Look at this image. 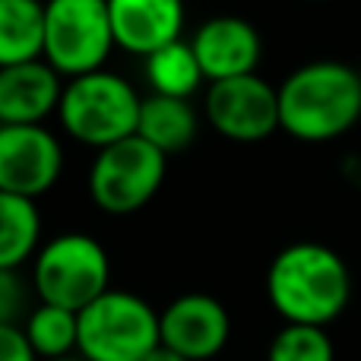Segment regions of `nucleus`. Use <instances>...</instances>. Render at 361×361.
<instances>
[{"mask_svg":"<svg viewBox=\"0 0 361 361\" xmlns=\"http://www.w3.org/2000/svg\"><path fill=\"white\" fill-rule=\"evenodd\" d=\"M267 298L286 324L330 326L352 301L349 263L320 241H295L269 263Z\"/></svg>","mask_w":361,"mask_h":361,"instance_id":"nucleus-1","label":"nucleus"},{"mask_svg":"<svg viewBox=\"0 0 361 361\" xmlns=\"http://www.w3.org/2000/svg\"><path fill=\"white\" fill-rule=\"evenodd\" d=\"M361 121V73L343 61H311L279 86V124L301 143H330Z\"/></svg>","mask_w":361,"mask_h":361,"instance_id":"nucleus-2","label":"nucleus"},{"mask_svg":"<svg viewBox=\"0 0 361 361\" xmlns=\"http://www.w3.org/2000/svg\"><path fill=\"white\" fill-rule=\"evenodd\" d=\"M143 95L121 73L95 70L63 82L57 121L82 146L95 152L137 133Z\"/></svg>","mask_w":361,"mask_h":361,"instance_id":"nucleus-3","label":"nucleus"},{"mask_svg":"<svg viewBox=\"0 0 361 361\" xmlns=\"http://www.w3.org/2000/svg\"><path fill=\"white\" fill-rule=\"evenodd\" d=\"M29 279L38 301L80 314L111 288V260L92 235L63 231L38 247Z\"/></svg>","mask_w":361,"mask_h":361,"instance_id":"nucleus-4","label":"nucleus"},{"mask_svg":"<svg viewBox=\"0 0 361 361\" xmlns=\"http://www.w3.org/2000/svg\"><path fill=\"white\" fill-rule=\"evenodd\" d=\"M162 345L159 311L137 292L108 288L80 311V349L86 361H143Z\"/></svg>","mask_w":361,"mask_h":361,"instance_id":"nucleus-5","label":"nucleus"},{"mask_svg":"<svg viewBox=\"0 0 361 361\" xmlns=\"http://www.w3.org/2000/svg\"><path fill=\"white\" fill-rule=\"evenodd\" d=\"M111 48L108 0H44V61L63 80L105 70Z\"/></svg>","mask_w":361,"mask_h":361,"instance_id":"nucleus-6","label":"nucleus"},{"mask_svg":"<svg viewBox=\"0 0 361 361\" xmlns=\"http://www.w3.org/2000/svg\"><path fill=\"white\" fill-rule=\"evenodd\" d=\"M165 171L169 156L133 133L95 152L89 169V197L108 216H130L159 193Z\"/></svg>","mask_w":361,"mask_h":361,"instance_id":"nucleus-7","label":"nucleus"},{"mask_svg":"<svg viewBox=\"0 0 361 361\" xmlns=\"http://www.w3.org/2000/svg\"><path fill=\"white\" fill-rule=\"evenodd\" d=\"M203 118L216 133L235 143H260L282 130L279 124V86L263 76H231L209 82L203 99Z\"/></svg>","mask_w":361,"mask_h":361,"instance_id":"nucleus-8","label":"nucleus"},{"mask_svg":"<svg viewBox=\"0 0 361 361\" xmlns=\"http://www.w3.org/2000/svg\"><path fill=\"white\" fill-rule=\"evenodd\" d=\"M63 175V146L44 124H0V190L38 200Z\"/></svg>","mask_w":361,"mask_h":361,"instance_id":"nucleus-9","label":"nucleus"},{"mask_svg":"<svg viewBox=\"0 0 361 361\" xmlns=\"http://www.w3.org/2000/svg\"><path fill=\"white\" fill-rule=\"evenodd\" d=\"M162 345L187 361H212L231 339V314L216 295L187 292L159 311Z\"/></svg>","mask_w":361,"mask_h":361,"instance_id":"nucleus-10","label":"nucleus"},{"mask_svg":"<svg viewBox=\"0 0 361 361\" xmlns=\"http://www.w3.org/2000/svg\"><path fill=\"white\" fill-rule=\"evenodd\" d=\"M206 82L257 73L263 54L260 32L244 16H209L190 38Z\"/></svg>","mask_w":361,"mask_h":361,"instance_id":"nucleus-11","label":"nucleus"},{"mask_svg":"<svg viewBox=\"0 0 361 361\" xmlns=\"http://www.w3.org/2000/svg\"><path fill=\"white\" fill-rule=\"evenodd\" d=\"M63 82L44 57L0 67V124H44L61 108Z\"/></svg>","mask_w":361,"mask_h":361,"instance_id":"nucleus-12","label":"nucleus"},{"mask_svg":"<svg viewBox=\"0 0 361 361\" xmlns=\"http://www.w3.org/2000/svg\"><path fill=\"white\" fill-rule=\"evenodd\" d=\"M114 42L121 51L149 57L184 32V0H108Z\"/></svg>","mask_w":361,"mask_h":361,"instance_id":"nucleus-13","label":"nucleus"},{"mask_svg":"<svg viewBox=\"0 0 361 361\" xmlns=\"http://www.w3.org/2000/svg\"><path fill=\"white\" fill-rule=\"evenodd\" d=\"M200 133V111L193 108L190 99H171V95H143L140 108L137 137L162 149L165 156L190 149V143Z\"/></svg>","mask_w":361,"mask_h":361,"instance_id":"nucleus-14","label":"nucleus"},{"mask_svg":"<svg viewBox=\"0 0 361 361\" xmlns=\"http://www.w3.org/2000/svg\"><path fill=\"white\" fill-rule=\"evenodd\" d=\"M38 203L19 193L0 190V269H23L42 247Z\"/></svg>","mask_w":361,"mask_h":361,"instance_id":"nucleus-15","label":"nucleus"},{"mask_svg":"<svg viewBox=\"0 0 361 361\" xmlns=\"http://www.w3.org/2000/svg\"><path fill=\"white\" fill-rule=\"evenodd\" d=\"M44 57V0H0V67Z\"/></svg>","mask_w":361,"mask_h":361,"instance_id":"nucleus-16","label":"nucleus"},{"mask_svg":"<svg viewBox=\"0 0 361 361\" xmlns=\"http://www.w3.org/2000/svg\"><path fill=\"white\" fill-rule=\"evenodd\" d=\"M143 76L152 92L171 95V99H193L200 92V86L206 82L203 67L197 61V51L184 38L143 57Z\"/></svg>","mask_w":361,"mask_h":361,"instance_id":"nucleus-17","label":"nucleus"},{"mask_svg":"<svg viewBox=\"0 0 361 361\" xmlns=\"http://www.w3.org/2000/svg\"><path fill=\"white\" fill-rule=\"evenodd\" d=\"M23 330L42 361L70 358L80 349V314L67 311V307L38 301V305L32 307V314L25 317Z\"/></svg>","mask_w":361,"mask_h":361,"instance_id":"nucleus-18","label":"nucleus"},{"mask_svg":"<svg viewBox=\"0 0 361 361\" xmlns=\"http://www.w3.org/2000/svg\"><path fill=\"white\" fill-rule=\"evenodd\" d=\"M267 361H336V345L326 326L282 324V330L269 339Z\"/></svg>","mask_w":361,"mask_h":361,"instance_id":"nucleus-19","label":"nucleus"},{"mask_svg":"<svg viewBox=\"0 0 361 361\" xmlns=\"http://www.w3.org/2000/svg\"><path fill=\"white\" fill-rule=\"evenodd\" d=\"M35 288L19 269H0V326H23L32 314Z\"/></svg>","mask_w":361,"mask_h":361,"instance_id":"nucleus-20","label":"nucleus"},{"mask_svg":"<svg viewBox=\"0 0 361 361\" xmlns=\"http://www.w3.org/2000/svg\"><path fill=\"white\" fill-rule=\"evenodd\" d=\"M0 361H42L23 326H0Z\"/></svg>","mask_w":361,"mask_h":361,"instance_id":"nucleus-21","label":"nucleus"},{"mask_svg":"<svg viewBox=\"0 0 361 361\" xmlns=\"http://www.w3.org/2000/svg\"><path fill=\"white\" fill-rule=\"evenodd\" d=\"M143 361H187L184 355H178V352H171V349H165V345H159L152 355H146Z\"/></svg>","mask_w":361,"mask_h":361,"instance_id":"nucleus-22","label":"nucleus"},{"mask_svg":"<svg viewBox=\"0 0 361 361\" xmlns=\"http://www.w3.org/2000/svg\"><path fill=\"white\" fill-rule=\"evenodd\" d=\"M57 361H86L82 355H70V358H57Z\"/></svg>","mask_w":361,"mask_h":361,"instance_id":"nucleus-23","label":"nucleus"},{"mask_svg":"<svg viewBox=\"0 0 361 361\" xmlns=\"http://www.w3.org/2000/svg\"><path fill=\"white\" fill-rule=\"evenodd\" d=\"M311 4H326V0H311Z\"/></svg>","mask_w":361,"mask_h":361,"instance_id":"nucleus-24","label":"nucleus"}]
</instances>
